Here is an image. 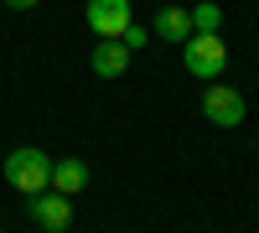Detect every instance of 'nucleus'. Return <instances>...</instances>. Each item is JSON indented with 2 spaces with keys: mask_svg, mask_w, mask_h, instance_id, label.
<instances>
[{
  "mask_svg": "<svg viewBox=\"0 0 259 233\" xmlns=\"http://www.w3.org/2000/svg\"><path fill=\"white\" fill-rule=\"evenodd\" d=\"M26 213H31V223H36L41 233H62V228L73 223V197H62V192L47 187V192H36V197L26 202Z\"/></svg>",
  "mask_w": 259,
  "mask_h": 233,
  "instance_id": "nucleus-4",
  "label": "nucleus"
},
{
  "mask_svg": "<svg viewBox=\"0 0 259 233\" xmlns=\"http://www.w3.org/2000/svg\"><path fill=\"white\" fill-rule=\"evenodd\" d=\"M6 181L16 187L21 197H36L52 187V156H41L36 145H16L6 156Z\"/></svg>",
  "mask_w": 259,
  "mask_h": 233,
  "instance_id": "nucleus-1",
  "label": "nucleus"
},
{
  "mask_svg": "<svg viewBox=\"0 0 259 233\" xmlns=\"http://www.w3.org/2000/svg\"><path fill=\"white\" fill-rule=\"evenodd\" d=\"M119 41H124L130 52H135V47H145V41H150V31H145V26H135V21H130V26L119 31Z\"/></svg>",
  "mask_w": 259,
  "mask_h": 233,
  "instance_id": "nucleus-10",
  "label": "nucleus"
},
{
  "mask_svg": "<svg viewBox=\"0 0 259 233\" xmlns=\"http://www.w3.org/2000/svg\"><path fill=\"white\" fill-rule=\"evenodd\" d=\"M202 119L218 124V130H233V124H244V94L228 88V83H212L202 94Z\"/></svg>",
  "mask_w": 259,
  "mask_h": 233,
  "instance_id": "nucleus-3",
  "label": "nucleus"
},
{
  "mask_svg": "<svg viewBox=\"0 0 259 233\" xmlns=\"http://www.w3.org/2000/svg\"><path fill=\"white\" fill-rule=\"evenodd\" d=\"M6 6H11V11H31L36 0H6Z\"/></svg>",
  "mask_w": 259,
  "mask_h": 233,
  "instance_id": "nucleus-11",
  "label": "nucleus"
},
{
  "mask_svg": "<svg viewBox=\"0 0 259 233\" xmlns=\"http://www.w3.org/2000/svg\"><path fill=\"white\" fill-rule=\"evenodd\" d=\"M150 36H161V41H187V36H192V16H187L182 6H161Z\"/></svg>",
  "mask_w": 259,
  "mask_h": 233,
  "instance_id": "nucleus-8",
  "label": "nucleus"
},
{
  "mask_svg": "<svg viewBox=\"0 0 259 233\" xmlns=\"http://www.w3.org/2000/svg\"><path fill=\"white\" fill-rule=\"evenodd\" d=\"M89 31L94 36H119L130 21H135V11H130V0H89Z\"/></svg>",
  "mask_w": 259,
  "mask_h": 233,
  "instance_id": "nucleus-5",
  "label": "nucleus"
},
{
  "mask_svg": "<svg viewBox=\"0 0 259 233\" xmlns=\"http://www.w3.org/2000/svg\"><path fill=\"white\" fill-rule=\"evenodd\" d=\"M182 62H187L192 78H218L228 68V47H223V36H187L182 41Z\"/></svg>",
  "mask_w": 259,
  "mask_h": 233,
  "instance_id": "nucleus-2",
  "label": "nucleus"
},
{
  "mask_svg": "<svg viewBox=\"0 0 259 233\" xmlns=\"http://www.w3.org/2000/svg\"><path fill=\"white\" fill-rule=\"evenodd\" d=\"M83 187H89V161H78V156H68V161H52V192H62V197H78Z\"/></svg>",
  "mask_w": 259,
  "mask_h": 233,
  "instance_id": "nucleus-7",
  "label": "nucleus"
},
{
  "mask_svg": "<svg viewBox=\"0 0 259 233\" xmlns=\"http://www.w3.org/2000/svg\"><path fill=\"white\" fill-rule=\"evenodd\" d=\"M192 16V36H218L223 31V6H212V0H202L197 11H187Z\"/></svg>",
  "mask_w": 259,
  "mask_h": 233,
  "instance_id": "nucleus-9",
  "label": "nucleus"
},
{
  "mask_svg": "<svg viewBox=\"0 0 259 233\" xmlns=\"http://www.w3.org/2000/svg\"><path fill=\"white\" fill-rule=\"evenodd\" d=\"M89 68H94L99 78H119V73L130 68V47H124L119 36H99L94 52H89Z\"/></svg>",
  "mask_w": 259,
  "mask_h": 233,
  "instance_id": "nucleus-6",
  "label": "nucleus"
},
{
  "mask_svg": "<svg viewBox=\"0 0 259 233\" xmlns=\"http://www.w3.org/2000/svg\"><path fill=\"white\" fill-rule=\"evenodd\" d=\"M0 233H6V228H0Z\"/></svg>",
  "mask_w": 259,
  "mask_h": 233,
  "instance_id": "nucleus-12",
  "label": "nucleus"
}]
</instances>
